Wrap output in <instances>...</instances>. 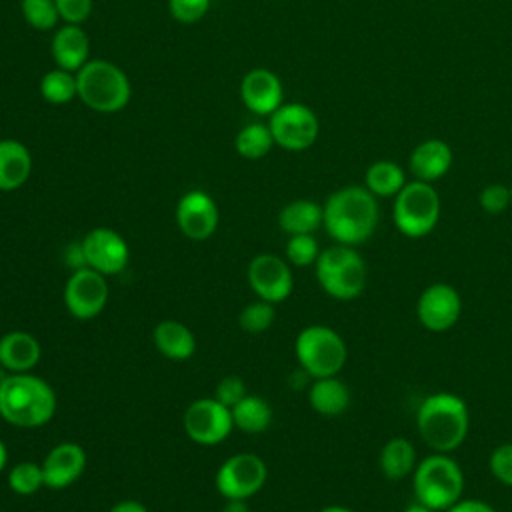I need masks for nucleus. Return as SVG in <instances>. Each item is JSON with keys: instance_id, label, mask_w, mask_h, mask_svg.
I'll return each mask as SVG.
<instances>
[{"instance_id": "1", "label": "nucleus", "mask_w": 512, "mask_h": 512, "mask_svg": "<svg viewBox=\"0 0 512 512\" xmlns=\"http://www.w3.org/2000/svg\"><path fill=\"white\" fill-rule=\"evenodd\" d=\"M322 214V226L332 240L356 246L374 234L378 202L366 186H344L326 198Z\"/></svg>"}, {"instance_id": "2", "label": "nucleus", "mask_w": 512, "mask_h": 512, "mask_svg": "<svg viewBox=\"0 0 512 512\" xmlns=\"http://www.w3.org/2000/svg\"><path fill=\"white\" fill-rule=\"evenodd\" d=\"M56 412V394L48 382L28 372L0 380V416L18 428L44 426Z\"/></svg>"}, {"instance_id": "3", "label": "nucleus", "mask_w": 512, "mask_h": 512, "mask_svg": "<svg viewBox=\"0 0 512 512\" xmlns=\"http://www.w3.org/2000/svg\"><path fill=\"white\" fill-rule=\"evenodd\" d=\"M470 416L466 402L450 392H436L422 400L416 410L420 438L440 454L456 450L468 436Z\"/></svg>"}, {"instance_id": "4", "label": "nucleus", "mask_w": 512, "mask_h": 512, "mask_svg": "<svg viewBox=\"0 0 512 512\" xmlns=\"http://www.w3.org/2000/svg\"><path fill=\"white\" fill-rule=\"evenodd\" d=\"M78 98L94 112H120L132 96L126 72L110 60H88L76 72Z\"/></svg>"}, {"instance_id": "5", "label": "nucleus", "mask_w": 512, "mask_h": 512, "mask_svg": "<svg viewBox=\"0 0 512 512\" xmlns=\"http://www.w3.org/2000/svg\"><path fill=\"white\" fill-rule=\"evenodd\" d=\"M314 266L318 284L336 300H354L366 288V262L354 250V246L336 242L320 252Z\"/></svg>"}, {"instance_id": "6", "label": "nucleus", "mask_w": 512, "mask_h": 512, "mask_svg": "<svg viewBox=\"0 0 512 512\" xmlns=\"http://www.w3.org/2000/svg\"><path fill=\"white\" fill-rule=\"evenodd\" d=\"M414 496L430 510H448L462 498L464 474L460 466L446 454H432L414 468Z\"/></svg>"}, {"instance_id": "7", "label": "nucleus", "mask_w": 512, "mask_h": 512, "mask_svg": "<svg viewBox=\"0 0 512 512\" xmlns=\"http://www.w3.org/2000/svg\"><path fill=\"white\" fill-rule=\"evenodd\" d=\"M440 218V196L430 182L412 180L394 196L392 220L398 232L408 238L430 234Z\"/></svg>"}, {"instance_id": "8", "label": "nucleus", "mask_w": 512, "mask_h": 512, "mask_svg": "<svg viewBox=\"0 0 512 512\" xmlns=\"http://www.w3.org/2000/svg\"><path fill=\"white\" fill-rule=\"evenodd\" d=\"M296 360L310 378L336 376L348 356L342 336L322 324L306 326L294 344Z\"/></svg>"}, {"instance_id": "9", "label": "nucleus", "mask_w": 512, "mask_h": 512, "mask_svg": "<svg viewBox=\"0 0 512 512\" xmlns=\"http://www.w3.org/2000/svg\"><path fill=\"white\" fill-rule=\"evenodd\" d=\"M274 144L290 152L308 150L320 132V122L316 112L300 102L280 104L268 120Z\"/></svg>"}, {"instance_id": "10", "label": "nucleus", "mask_w": 512, "mask_h": 512, "mask_svg": "<svg viewBox=\"0 0 512 512\" xmlns=\"http://www.w3.org/2000/svg\"><path fill=\"white\" fill-rule=\"evenodd\" d=\"M268 470L260 456L240 452L230 456L216 472V488L226 500H246L254 496L266 482Z\"/></svg>"}, {"instance_id": "11", "label": "nucleus", "mask_w": 512, "mask_h": 512, "mask_svg": "<svg viewBox=\"0 0 512 512\" xmlns=\"http://www.w3.org/2000/svg\"><path fill=\"white\" fill-rule=\"evenodd\" d=\"M232 412L216 398L194 400L184 412V430L196 444L214 446L232 430Z\"/></svg>"}, {"instance_id": "12", "label": "nucleus", "mask_w": 512, "mask_h": 512, "mask_svg": "<svg viewBox=\"0 0 512 512\" xmlns=\"http://www.w3.org/2000/svg\"><path fill=\"white\" fill-rule=\"evenodd\" d=\"M108 302V284L104 274L92 268L74 270L64 286V304L68 312L78 320H90L98 316Z\"/></svg>"}, {"instance_id": "13", "label": "nucleus", "mask_w": 512, "mask_h": 512, "mask_svg": "<svg viewBox=\"0 0 512 512\" xmlns=\"http://www.w3.org/2000/svg\"><path fill=\"white\" fill-rule=\"evenodd\" d=\"M462 314V298L460 294L444 282L430 284L418 296L416 316L420 324L430 332H446L450 330Z\"/></svg>"}, {"instance_id": "14", "label": "nucleus", "mask_w": 512, "mask_h": 512, "mask_svg": "<svg viewBox=\"0 0 512 512\" xmlns=\"http://www.w3.org/2000/svg\"><path fill=\"white\" fill-rule=\"evenodd\" d=\"M82 250L88 268L112 276L126 268L130 250L126 240L112 228H92L82 240Z\"/></svg>"}, {"instance_id": "15", "label": "nucleus", "mask_w": 512, "mask_h": 512, "mask_svg": "<svg viewBox=\"0 0 512 512\" xmlns=\"http://www.w3.org/2000/svg\"><path fill=\"white\" fill-rule=\"evenodd\" d=\"M248 284L266 302H282L294 288L290 266L274 254H258L248 266Z\"/></svg>"}, {"instance_id": "16", "label": "nucleus", "mask_w": 512, "mask_h": 512, "mask_svg": "<svg viewBox=\"0 0 512 512\" xmlns=\"http://www.w3.org/2000/svg\"><path fill=\"white\" fill-rule=\"evenodd\" d=\"M218 206L204 190L186 192L176 204V224L190 240H206L218 228Z\"/></svg>"}, {"instance_id": "17", "label": "nucleus", "mask_w": 512, "mask_h": 512, "mask_svg": "<svg viewBox=\"0 0 512 512\" xmlns=\"http://www.w3.org/2000/svg\"><path fill=\"white\" fill-rule=\"evenodd\" d=\"M282 96V82L268 68H252L240 82V98L244 106L258 116H270L282 104Z\"/></svg>"}, {"instance_id": "18", "label": "nucleus", "mask_w": 512, "mask_h": 512, "mask_svg": "<svg viewBox=\"0 0 512 512\" xmlns=\"http://www.w3.org/2000/svg\"><path fill=\"white\" fill-rule=\"evenodd\" d=\"M84 468H86L84 448L76 442H62L54 446L42 462L44 486L52 490H62L72 482H76L84 472Z\"/></svg>"}, {"instance_id": "19", "label": "nucleus", "mask_w": 512, "mask_h": 512, "mask_svg": "<svg viewBox=\"0 0 512 512\" xmlns=\"http://www.w3.org/2000/svg\"><path fill=\"white\" fill-rule=\"evenodd\" d=\"M410 172L414 180L422 182H436L440 180L452 166V150L440 138H428L420 142L408 158Z\"/></svg>"}, {"instance_id": "20", "label": "nucleus", "mask_w": 512, "mask_h": 512, "mask_svg": "<svg viewBox=\"0 0 512 512\" xmlns=\"http://www.w3.org/2000/svg\"><path fill=\"white\" fill-rule=\"evenodd\" d=\"M50 50L58 68L76 74L88 62L90 40L78 24H64L54 32Z\"/></svg>"}, {"instance_id": "21", "label": "nucleus", "mask_w": 512, "mask_h": 512, "mask_svg": "<svg viewBox=\"0 0 512 512\" xmlns=\"http://www.w3.org/2000/svg\"><path fill=\"white\" fill-rule=\"evenodd\" d=\"M40 342L22 330L8 332L0 338V366L10 374L28 372L40 360Z\"/></svg>"}, {"instance_id": "22", "label": "nucleus", "mask_w": 512, "mask_h": 512, "mask_svg": "<svg viewBox=\"0 0 512 512\" xmlns=\"http://www.w3.org/2000/svg\"><path fill=\"white\" fill-rule=\"evenodd\" d=\"M32 172V156L26 144L14 138L0 140V190L12 192L26 184Z\"/></svg>"}, {"instance_id": "23", "label": "nucleus", "mask_w": 512, "mask_h": 512, "mask_svg": "<svg viewBox=\"0 0 512 512\" xmlns=\"http://www.w3.org/2000/svg\"><path fill=\"white\" fill-rule=\"evenodd\" d=\"M154 344L170 360H188L196 352L194 334L178 320H162L154 328Z\"/></svg>"}, {"instance_id": "24", "label": "nucleus", "mask_w": 512, "mask_h": 512, "mask_svg": "<svg viewBox=\"0 0 512 512\" xmlns=\"http://www.w3.org/2000/svg\"><path fill=\"white\" fill-rule=\"evenodd\" d=\"M308 402L322 416H338L350 404V390L336 376L314 378L308 390Z\"/></svg>"}, {"instance_id": "25", "label": "nucleus", "mask_w": 512, "mask_h": 512, "mask_svg": "<svg viewBox=\"0 0 512 512\" xmlns=\"http://www.w3.org/2000/svg\"><path fill=\"white\" fill-rule=\"evenodd\" d=\"M322 206L306 200V198H298L288 202L280 214H278V224L280 228L288 234H312L314 230H318L322 226Z\"/></svg>"}, {"instance_id": "26", "label": "nucleus", "mask_w": 512, "mask_h": 512, "mask_svg": "<svg viewBox=\"0 0 512 512\" xmlns=\"http://www.w3.org/2000/svg\"><path fill=\"white\" fill-rule=\"evenodd\" d=\"M416 468V448L404 436L390 438L380 450V470L390 480H400Z\"/></svg>"}, {"instance_id": "27", "label": "nucleus", "mask_w": 512, "mask_h": 512, "mask_svg": "<svg viewBox=\"0 0 512 512\" xmlns=\"http://www.w3.org/2000/svg\"><path fill=\"white\" fill-rule=\"evenodd\" d=\"M406 184L404 170L400 164L392 160H376L366 168L364 174V186L374 194V196H384V198H394Z\"/></svg>"}, {"instance_id": "28", "label": "nucleus", "mask_w": 512, "mask_h": 512, "mask_svg": "<svg viewBox=\"0 0 512 512\" xmlns=\"http://www.w3.org/2000/svg\"><path fill=\"white\" fill-rule=\"evenodd\" d=\"M230 412H232L234 426L248 434L264 432L272 422L270 404L264 398L252 396V394H246L236 406L230 408Z\"/></svg>"}, {"instance_id": "29", "label": "nucleus", "mask_w": 512, "mask_h": 512, "mask_svg": "<svg viewBox=\"0 0 512 512\" xmlns=\"http://www.w3.org/2000/svg\"><path fill=\"white\" fill-rule=\"evenodd\" d=\"M272 146H274L272 132L268 124H262V122H250L242 126L234 138L236 152L246 160H258L266 156Z\"/></svg>"}, {"instance_id": "30", "label": "nucleus", "mask_w": 512, "mask_h": 512, "mask_svg": "<svg viewBox=\"0 0 512 512\" xmlns=\"http://www.w3.org/2000/svg\"><path fill=\"white\" fill-rule=\"evenodd\" d=\"M40 96L54 106L68 104L72 98L78 96L76 74L64 68H54L46 72L40 80Z\"/></svg>"}, {"instance_id": "31", "label": "nucleus", "mask_w": 512, "mask_h": 512, "mask_svg": "<svg viewBox=\"0 0 512 512\" xmlns=\"http://www.w3.org/2000/svg\"><path fill=\"white\" fill-rule=\"evenodd\" d=\"M10 488L20 496L36 494L44 486V472L42 464L36 462H18L8 472Z\"/></svg>"}, {"instance_id": "32", "label": "nucleus", "mask_w": 512, "mask_h": 512, "mask_svg": "<svg viewBox=\"0 0 512 512\" xmlns=\"http://www.w3.org/2000/svg\"><path fill=\"white\" fill-rule=\"evenodd\" d=\"M272 322H274V306L272 302H266V300H258L244 306L238 316L240 328L250 334L266 332L272 326Z\"/></svg>"}, {"instance_id": "33", "label": "nucleus", "mask_w": 512, "mask_h": 512, "mask_svg": "<svg viewBox=\"0 0 512 512\" xmlns=\"http://www.w3.org/2000/svg\"><path fill=\"white\" fill-rule=\"evenodd\" d=\"M24 20L36 30H52L60 18L54 0H22Z\"/></svg>"}, {"instance_id": "34", "label": "nucleus", "mask_w": 512, "mask_h": 512, "mask_svg": "<svg viewBox=\"0 0 512 512\" xmlns=\"http://www.w3.org/2000/svg\"><path fill=\"white\" fill-rule=\"evenodd\" d=\"M318 256H320V248L312 234H294L288 238L286 258L290 264L298 268L310 266V264H316Z\"/></svg>"}, {"instance_id": "35", "label": "nucleus", "mask_w": 512, "mask_h": 512, "mask_svg": "<svg viewBox=\"0 0 512 512\" xmlns=\"http://www.w3.org/2000/svg\"><path fill=\"white\" fill-rule=\"evenodd\" d=\"M210 8V0H168V10L176 22L194 24L204 18Z\"/></svg>"}, {"instance_id": "36", "label": "nucleus", "mask_w": 512, "mask_h": 512, "mask_svg": "<svg viewBox=\"0 0 512 512\" xmlns=\"http://www.w3.org/2000/svg\"><path fill=\"white\" fill-rule=\"evenodd\" d=\"M478 202H480L484 212L500 214L510 206L512 194H510V188L504 186V184H488L480 190Z\"/></svg>"}, {"instance_id": "37", "label": "nucleus", "mask_w": 512, "mask_h": 512, "mask_svg": "<svg viewBox=\"0 0 512 512\" xmlns=\"http://www.w3.org/2000/svg\"><path fill=\"white\" fill-rule=\"evenodd\" d=\"M492 476L512 488V444H500L492 450L488 460Z\"/></svg>"}, {"instance_id": "38", "label": "nucleus", "mask_w": 512, "mask_h": 512, "mask_svg": "<svg viewBox=\"0 0 512 512\" xmlns=\"http://www.w3.org/2000/svg\"><path fill=\"white\" fill-rule=\"evenodd\" d=\"M246 384L240 376H224L218 386H216V392H214V398L224 404L226 408H232L236 406L244 396H246Z\"/></svg>"}, {"instance_id": "39", "label": "nucleus", "mask_w": 512, "mask_h": 512, "mask_svg": "<svg viewBox=\"0 0 512 512\" xmlns=\"http://www.w3.org/2000/svg\"><path fill=\"white\" fill-rule=\"evenodd\" d=\"M60 18L66 24H82L90 18L92 0H54Z\"/></svg>"}, {"instance_id": "40", "label": "nucleus", "mask_w": 512, "mask_h": 512, "mask_svg": "<svg viewBox=\"0 0 512 512\" xmlns=\"http://www.w3.org/2000/svg\"><path fill=\"white\" fill-rule=\"evenodd\" d=\"M448 512H496L488 502L484 500H474V498H468V500H458L456 504H452L448 508Z\"/></svg>"}, {"instance_id": "41", "label": "nucleus", "mask_w": 512, "mask_h": 512, "mask_svg": "<svg viewBox=\"0 0 512 512\" xmlns=\"http://www.w3.org/2000/svg\"><path fill=\"white\" fill-rule=\"evenodd\" d=\"M66 264L72 268V270H80V268H86V256H84V250H82V242H74L66 248Z\"/></svg>"}, {"instance_id": "42", "label": "nucleus", "mask_w": 512, "mask_h": 512, "mask_svg": "<svg viewBox=\"0 0 512 512\" xmlns=\"http://www.w3.org/2000/svg\"><path fill=\"white\" fill-rule=\"evenodd\" d=\"M108 512H148V508L138 500H122L116 502Z\"/></svg>"}, {"instance_id": "43", "label": "nucleus", "mask_w": 512, "mask_h": 512, "mask_svg": "<svg viewBox=\"0 0 512 512\" xmlns=\"http://www.w3.org/2000/svg\"><path fill=\"white\" fill-rule=\"evenodd\" d=\"M222 512H250V510H248V506H246V500L234 498V500H228V502H226V506H224Z\"/></svg>"}, {"instance_id": "44", "label": "nucleus", "mask_w": 512, "mask_h": 512, "mask_svg": "<svg viewBox=\"0 0 512 512\" xmlns=\"http://www.w3.org/2000/svg\"><path fill=\"white\" fill-rule=\"evenodd\" d=\"M404 512H434V510H430L428 506H424V504H420V502L416 500V502H412Z\"/></svg>"}, {"instance_id": "45", "label": "nucleus", "mask_w": 512, "mask_h": 512, "mask_svg": "<svg viewBox=\"0 0 512 512\" xmlns=\"http://www.w3.org/2000/svg\"><path fill=\"white\" fill-rule=\"evenodd\" d=\"M6 462H8V450H6V444L0 440V472L4 470Z\"/></svg>"}, {"instance_id": "46", "label": "nucleus", "mask_w": 512, "mask_h": 512, "mask_svg": "<svg viewBox=\"0 0 512 512\" xmlns=\"http://www.w3.org/2000/svg\"><path fill=\"white\" fill-rule=\"evenodd\" d=\"M320 512H352V510H348L344 506H338V504H332V506H324Z\"/></svg>"}, {"instance_id": "47", "label": "nucleus", "mask_w": 512, "mask_h": 512, "mask_svg": "<svg viewBox=\"0 0 512 512\" xmlns=\"http://www.w3.org/2000/svg\"><path fill=\"white\" fill-rule=\"evenodd\" d=\"M510 194H512V186H510Z\"/></svg>"}]
</instances>
